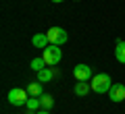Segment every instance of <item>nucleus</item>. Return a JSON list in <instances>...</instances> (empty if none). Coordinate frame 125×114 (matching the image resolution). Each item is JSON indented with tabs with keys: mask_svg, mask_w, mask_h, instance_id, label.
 <instances>
[{
	"mask_svg": "<svg viewBox=\"0 0 125 114\" xmlns=\"http://www.w3.org/2000/svg\"><path fill=\"white\" fill-rule=\"evenodd\" d=\"M27 110H31V112H33V110H38V108H42V104H40V97H31L29 96V100H27Z\"/></svg>",
	"mask_w": 125,
	"mask_h": 114,
	"instance_id": "obj_14",
	"label": "nucleus"
},
{
	"mask_svg": "<svg viewBox=\"0 0 125 114\" xmlns=\"http://www.w3.org/2000/svg\"><path fill=\"white\" fill-rule=\"evenodd\" d=\"M31 44L36 46V48L44 50L46 46L50 44V42H48V35H46V33H36V35H33V37H31Z\"/></svg>",
	"mask_w": 125,
	"mask_h": 114,
	"instance_id": "obj_7",
	"label": "nucleus"
},
{
	"mask_svg": "<svg viewBox=\"0 0 125 114\" xmlns=\"http://www.w3.org/2000/svg\"><path fill=\"white\" fill-rule=\"evenodd\" d=\"M108 96H111V100L115 102V104H119V102L125 100V85L123 83H113L111 91H108Z\"/></svg>",
	"mask_w": 125,
	"mask_h": 114,
	"instance_id": "obj_6",
	"label": "nucleus"
},
{
	"mask_svg": "<svg viewBox=\"0 0 125 114\" xmlns=\"http://www.w3.org/2000/svg\"><path fill=\"white\" fill-rule=\"evenodd\" d=\"M46 60L44 58H33V60H31V70H36V73H40L42 69H46Z\"/></svg>",
	"mask_w": 125,
	"mask_h": 114,
	"instance_id": "obj_13",
	"label": "nucleus"
},
{
	"mask_svg": "<svg viewBox=\"0 0 125 114\" xmlns=\"http://www.w3.org/2000/svg\"><path fill=\"white\" fill-rule=\"evenodd\" d=\"M9 102L13 106H25L27 100H29V93H27V89H21V87H13L9 91Z\"/></svg>",
	"mask_w": 125,
	"mask_h": 114,
	"instance_id": "obj_3",
	"label": "nucleus"
},
{
	"mask_svg": "<svg viewBox=\"0 0 125 114\" xmlns=\"http://www.w3.org/2000/svg\"><path fill=\"white\" fill-rule=\"evenodd\" d=\"M115 56L119 62L125 64V42L123 40H117V48H115Z\"/></svg>",
	"mask_w": 125,
	"mask_h": 114,
	"instance_id": "obj_10",
	"label": "nucleus"
},
{
	"mask_svg": "<svg viewBox=\"0 0 125 114\" xmlns=\"http://www.w3.org/2000/svg\"><path fill=\"white\" fill-rule=\"evenodd\" d=\"M77 2H79V0H77Z\"/></svg>",
	"mask_w": 125,
	"mask_h": 114,
	"instance_id": "obj_17",
	"label": "nucleus"
},
{
	"mask_svg": "<svg viewBox=\"0 0 125 114\" xmlns=\"http://www.w3.org/2000/svg\"><path fill=\"white\" fill-rule=\"evenodd\" d=\"M42 58L46 60V64H48V66H56L58 62H61V58H62V50H61V46L48 44V46L44 48V52H42Z\"/></svg>",
	"mask_w": 125,
	"mask_h": 114,
	"instance_id": "obj_2",
	"label": "nucleus"
},
{
	"mask_svg": "<svg viewBox=\"0 0 125 114\" xmlns=\"http://www.w3.org/2000/svg\"><path fill=\"white\" fill-rule=\"evenodd\" d=\"M46 35H48V42L54 46H62L65 42H67V31L62 29V27H50L48 31H46Z\"/></svg>",
	"mask_w": 125,
	"mask_h": 114,
	"instance_id": "obj_4",
	"label": "nucleus"
},
{
	"mask_svg": "<svg viewBox=\"0 0 125 114\" xmlns=\"http://www.w3.org/2000/svg\"><path fill=\"white\" fill-rule=\"evenodd\" d=\"M54 75H56V70H54V69H42L40 73H38V81H40V83H48Z\"/></svg>",
	"mask_w": 125,
	"mask_h": 114,
	"instance_id": "obj_8",
	"label": "nucleus"
},
{
	"mask_svg": "<svg viewBox=\"0 0 125 114\" xmlns=\"http://www.w3.org/2000/svg\"><path fill=\"white\" fill-rule=\"evenodd\" d=\"M36 114H50V110H44V108H42L40 112H36Z\"/></svg>",
	"mask_w": 125,
	"mask_h": 114,
	"instance_id": "obj_15",
	"label": "nucleus"
},
{
	"mask_svg": "<svg viewBox=\"0 0 125 114\" xmlns=\"http://www.w3.org/2000/svg\"><path fill=\"white\" fill-rule=\"evenodd\" d=\"M73 77H75L77 81H92V69H90L88 64H75L73 66Z\"/></svg>",
	"mask_w": 125,
	"mask_h": 114,
	"instance_id": "obj_5",
	"label": "nucleus"
},
{
	"mask_svg": "<svg viewBox=\"0 0 125 114\" xmlns=\"http://www.w3.org/2000/svg\"><path fill=\"white\" fill-rule=\"evenodd\" d=\"M40 104H42L44 110H50L54 106V97L50 96V93H42V96H40Z\"/></svg>",
	"mask_w": 125,
	"mask_h": 114,
	"instance_id": "obj_12",
	"label": "nucleus"
},
{
	"mask_svg": "<svg viewBox=\"0 0 125 114\" xmlns=\"http://www.w3.org/2000/svg\"><path fill=\"white\" fill-rule=\"evenodd\" d=\"M50 2H54V4H58V2H62V0H50Z\"/></svg>",
	"mask_w": 125,
	"mask_h": 114,
	"instance_id": "obj_16",
	"label": "nucleus"
},
{
	"mask_svg": "<svg viewBox=\"0 0 125 114\" xmlns=\"http://www.w3.org/2000/svg\"><path fill=\"white\" fill-rule=\"evenodd\" d=\"M92 89L96 93H106V91H111V87H113V79H111V75L108 73H98V75H94L92 77Z\"/></svg>",
	"mask_w": 125,
	"mask_h": 114,
	"instance_id": "obj_1",
	"label": "nucleus"
},
{
	"mask_svg": "<svg viewBox=\"0 0 125 114\" xmlns=\"http://www.w3.org/2000/svg\"><path fill=\"white\" fill-rule=\"evenodd\" d=\"M90 89H92V85H90L88 81H77V83H75V89H73V91H75L77 96H85Z\"/></svg>",
	"mask_w": 125,
	"mask_h": 114,
	"instance_id": "obj_11",
	"label": "nucleus"
},
{
	"mask_svg": "<svg viewBox=\"0 0 125 114\" xmlns=\"http://www.w3.org/2000/svg\"><path fill=\"white\" fill-rule=\"evenodd\" d=\"M27 93H29L31 97H40L42 93H44V91H42V83H40V81L29 83V85H27Z\"/></svg>",
	"mask_w": 125,
	"mask_h": 114,
	"instance_id": "obj_9",
	"label": "nucleus"
}]
</instances>
